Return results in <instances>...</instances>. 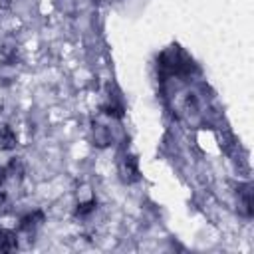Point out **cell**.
<instances>
[{
	"mask_svg": "<svg viewBox=\"0 0 254 254\" xmlns=\"http://www.w3.org/2000/svg\"><path fill=\"white\" fill-rule=\"evenodd\" d=\"M238 210L244 216H252V187L248 183L238 187Z\"/></svg>",
	"mask_w": 254,
	"mask_h": 254,
	"instance_id": "obj_3",
	"label": "cell"
},
{
	"mask_svg": "<svg viewBox=\"0 0 254 254\" xmlns=\"http://www.w3.org/2000/svg\"><path fill=\"white\" fill-rule=\"evenodd\" d=\"M10 8V0H0V10H6Z\"/></svg>",
	"mask_w": 254,
	"mask_h": 254,
	"instance_id": "obj_10",
	"label": "cell"
},
{
	"mask_svg": "<svg viewBox=\"0 0 254 254\" xmlns=\"http://www.w3.org/2000/svg\"><path fill=\"white\" fill-rule=\"evenodd\" d=\"M119 177L123 183H135L139 181V165L133 155H125L119 161Z\"/></svg>",
	"mask_w": 254,
	"mask_h": 254,
	"instance_id": "obj_2",
	"label": "cell"
},
{
	"mask_svg": "<svg viewBox=\"0 0 254 254\" xmlns=\"http://www.w3.org/2000/svg\"><path fill=\"white\" fill-rule=\"evenodd\" d=\"M42 222H44V212H42V210H34V212L26 214V216L20 220L18 230H22V232H34Z\"/></svg>",
	"mask_w": 254,
	"mask_h": 254,
	"instance_id": "obj_5",
	"label": "cell"
},
{
	"mask_svg": "<svg viewBox=\"0 0 254 254\" xmlns=\"http://www.w3.org/2000/svg\"><path fill=\"white\" fill-rule=\"evenodd\" d=\"M18 145V135L10 125H0V151H12Z\"/></svg>",
	"mask_w": 254,
	"mask_h": 254,
	"instance_id": "obj_4",
	"label": "cell"
},
{
	"mask_svg": "<svg viewBox=\"0 0 254 254\" xmlns=\"http://www.w3.org/2000/svg\"><path fill=\"white\" fill-rule=\"evenodd\" d=\"M161 69H165L167 73H177V75L190 73L192 60L181 48L173 46V48H169L167 52L161 54Z\"/></svg>",
	"mask_w": 254,
	"mask_h": 254,
	"instance_id": "obj_1",
	"label": "cell"
},
{
	"mask_svg": "<svg viewBox=\"0 0 254 254\" xmlns=\"http://www.w3.org/2000/svg\"><path fill=\"white\" fill-rule=\"evenodd\" d=\"M111 143V131L103 125H95L93 123V145L97 147H107Z\"/></svg>",
	"mask_w": 254,
	"mask_h": 254,
	"instance_id": "obj_7",
	"label": "cell"
},
{
	"mask_svg": "<svg viewBox=\"0 0 254 254\" xmlns=\"http://www.w3.org/2000/svg\"><path fill=\"white\" fill-rule=\"evenodd\" d=\"M14 250H18V234L14 230L2 228L0 230V252L8 254V252H14Z\"/></svg>",
	"mask_w": 254,
	"mask_h": 254,
	"instance_id": "obj_6",
	"label": "cell"
},
{
	"mask_svg": "<svg viewBox=\"0 0 254 254\" xmlns=\"http://www.w3.org/2000/svg\"><path fill=\"white\" fill-rule=\"evenodd\" d=\"M4 183H6V175H4V167H2V169H0V189H2ZM0 196H2V194H0Z\"/></svg>",
	"mask_w": 254,
	"mask_h": 254,
	"instance_id": "obj_9",
	"label": "cell"
},
{
	"mask_svg": "<svg viewBox=\"0 0 254 254\" xmlns=\"http://www.w3.org/2000/svg\"><path fill=\"white\" fill-rule=\"evenodd\" d=\"M95 208H97V200H95V198H91V200H87V202H79L77 208H75V216H77V218H87Z\"/></svg>",
	"mask_w": 254,
	"mask_h": 254,
	"instance_id": "obj_8",
	"label": "cell"
}]
</instances>
